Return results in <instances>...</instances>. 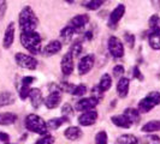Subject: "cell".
I'll use <instances>...</instances> for the list:
<instances>
[{"label": "cell", "instance_id": "cell-1", "mask_svg": "<svg viewBox=\"0 0 160 144\" xmlns=\"http://www.w3.org/2000/svg\"><path fill=\"white\" fill-rule=\"evenodd\" d=\"M18 25H19L21 32L36 31V28L39 25V19L30 6H25L19 12Z\"/></svg>", "mask_w": 160, "mask_h": 144}, {"label": "cell", "instance_id": "cell-2", "mask_svg": "<svg viewBox=\"0 0 160 144\" xmlns=\"http://www.w3.org/2000/svg\"><path fill=\"white\" fill-rule=\"evenodd\" d=\"M21 43L29 53L32 54H39L41 52V36L36 31L21 32L19 36Z\"/></svg>", "mask_w": 160, "mask_h": 144}, {"label": "cell", "instance_id": "cell-3", "mask_svg": "<svg viewBox=\"0 0 160 144\" xmlns=\"http://www.w3.org/2000/svg\"><path fill=\"white\" fill-rule=\"evenodd\" d=\"M24 125H25L27 130H29L30 132H34V133H38L40 136H45V135H47L48 132L46 121L42 119L40 115H38L35 113L27 115Z\"/></svg>", "mask_w": 160, "mask_h": 144}, {"label": "cell", "instance_id": "cell-4", "mask_svg": "<svg viewBox=\"0 0 160 144\" xmlns=\"http://www.w3.org/2000/svg\"><path fill=\"white\" fill-rule=\"evenodd\" d=\"M158 104H160V93L159 91H151L138 102L137 109L140 113L146 114V113L151 112Z\"/></svg>", "mask_w": 160, "mask_h": 144}, {"label": "cell", "instance_id": "cell-5", "mask_svg": "<svg viewBox=\"0 0 160 144\" xmlns=\"http://www.w3.org/2000/svg\"><path fill=\"white\" fill-rule=\"evenodd\" d=\"M15 61L16 64L25 70H36L38 67V60L32 55L25 54V53H16L15 55Z\"/></svg>", "mask_w": 160, "mask_h": 144}, {"label": "cell", "instance_id": "cell-6", "mask_svg": "<svg viewBox=\"0 0 160 144\" xmlns=\"http://www.w3.org/2000/svg\"><path fill=\"white\" fill-rule=\"evenodd\" d=\"M107 48H108L110 54L116 59L123 58V55H124V45L117 36H111L108 39Z\"/></svg>", "mask_w": 160, "mask_h": 144}, {"label": "cell", "instance_id": "cell-7", "mask_svg": "<svg viewBox=\"0 0 160 144\" xmlns=\"http://www.w3.org/2000/svg\"><path fill=\"white\" fill-rule=\"evenodd\" d=\"M124 15H125V5L118 4V5L116 6V8L111 12L110 17H108V22H107L108 28L116 29L118 23H119V21L124 17Z\"/></svg>", "mask_w": 160, "mask_h": 144}, {"label": "cell", "instance_id": "cell-8", "mask_svg": "<svg viewBox=\"0 0 160 144\" xmlns=\"http://www.w3.org/2000/svg\"><path fill=\"white\" fill-rule=\"evenodd\" d=\"M94 64H95V58H94L93 54L84 55L80 60V63H78V73H80L81 76L87 74L94 67Z\"/></svg>", "mask_w": 160, "mask_h": 144}, {"label": "cell", "instance_id": "cell-9", "mask_svg": "<svg viewBox=\"0 0 160 144\" xmlns=\"http://www.w3.org/2000/svg\"><path fill=\"white\" fill-rule=\"evenodd\" d=\"M96 119H98V112L95 109H90L81 113V115L78 117V124L81 126H92L95 124Z\"/></svg>", "mask_w": 160, "mask_h": 144}, {"label": "cell", "instance_id": "cell-10", "mask_svg": "<svg viewBox=\"0 0 160 144\" xmlns=\"http://www.w3.org/2000/svg\"><path fill=\"white\" fill-rule=\"evenodd\" d=\"M98 103L99 102L96 100H94L93 97L81 98L75 104V109L78 111V112H86V111H90V109H95Z\"/></svg>", "mask_w": 160, "mask_h": 144}, {"label": "cell", "instance_id": "cell-11", "mask_svg": "<svg viewBox=\"0 0 160 144\" xmlns=\"http://www.w3.org/2000/svg\"><path fill=\"white\" fill-rule=\"evenodd\" d=\"M15 31H16V26L13 22H10L5 29V34H4V39H2V47L5 49L12 46L13 41H15Z\"/></svg>", "mask_w": 160, "mask_h": 144}, {"label": "cell", "instance_id": "cell-12", "mask_svg": "<svg viewBox=\"0 0 160 144\" xmlns=\"http://www.w3.org/2000/svg\"><path fill=\"white\" fill-rule=\"evenodd\" d=\"M60 69H62V72H63V74H64L65 77L70 76L73 72V55L70 52L65 53V55L62 58Z\"/></svg>", "mask_w": 160, "mask_h": 144}, {"label": "cell", "instance_id": "cell-13", "mask_svg": "<svg viewBox=\"0 0 160 144\" xmlns=\"http://www.w3.org/2000/svg\"><path fill=\"white\" fill-rule=\"evenodd\" d=\"M89 22V16L88 15H86V13H83V15H77V16L72 17L71 19L69 21V24L68 25H70L72 26L76 32L77 31H81Z\"/></svg>", "mask_w": 160, "mask_h": 144}, {"label": "cell", "instance_id": "cell-14", "mask_svg": "<svg viewBox=\"0 0 160 144\" xmlns=\"http://www.w3.org/2000/svg\"><path fill=\"white\" fill-rule=\"evenodd\" d=\"M62 48H63V45H62L60 41L52 40V41H49L47 45L45 46L42 52H43V54L46 56H52V55L58 54V53L62 50Z\"/></svg>", "mask_w": 160, "mask_h": 144}, {"label": "cell", "instance_id": "cell-15", "mask_svg": "<svg viewBox=\"0 0 160 144\" xmlns=\"http://www.w3.org/2000/svg\"><path fill=\"white\" fill-rule=\"evenodd\" d=\"M62 102V93H49V95L43 100V103L48 109H54Z\"/></svg>", "mask_w": 160, "mask_h": 144}, {"label": "cell", "instance_id": "cell-16", "mask_svg": "<svg viewBox=\"0 0 160 144\" xmlns=\"http://www.w3.org/2000/svg\"><path fill=\"white\" fill-rule=\"evenodd\" d=\"M129 88H130V80L125 77H120L118 83H117V94L120 98L127 97L129 94Z\"/></svg>", "mask_w": 160, "mask_h": 144}, {"label": "cell", "instance_id": "cell-17", "mask_svg": "<svg viewBox=\"0 0 160 144\" xmlns=\"http://www.w3.org/2000/svg\"><path fill=\"white\" fill-rule=\"evenodd\" d=\"M29 98H30L32 106L35 109H38L41 104L43 103V96H42V93H41L40 89L32 88L30 90V94H29Z\"/></svg>", "mask_w": 160, "mask_h": 144}, {"label": "cell", "instance_id": "cell-18", "mask_svg": "<svg viewBox=\"0 0 160 144\" xmlns=\"http://www.w3.org/2000/svg\"><path fill=\"white\" fill-rule=\"evenodd\" d=\"M64 136L69 141H77L83 136V132L78 126H70V127L65 128Z\"/></svg>", "mask_w": 160, "mask_h": 144}, {"label": "cell", "instance_id": "cell-19", "mask_svg": "<svg viewBox=\"0 0 160 144\" xmlns=\"http://www.w3.org/2000/svg\"><path fill=\"white\" fill-rule=\"evenodd\" d=\"M16 102V96L11 91H2L0 93V108L8 107Z\"/></svg>", "mask_w": 160, "mask_h": 144}, {"label": "cell", "instance_id": "cell-20", "mask_svg": "<svg viewBox=\"0 0 160 144\" xmlns=\"http://www.w3.org/2000/svg\"><path fill=\"white\" fill-rule=\"evenodd\" d=\"M68 122H70V120L69 118H66V117H60V118H53V119H49L46 122L47 124V128L48 130H58V128L60 127V126H63L64 124H68Z\"/></svg>", "mask_w": 160, "mask_h": 144}, {"label": "cell", "instance_id": "cell-21", "mask_svg": "<svg viewBox=\"0 0 160 144\" xmlns=\"http://www.w3.org/2000/svg\"><path fill=\"white\" fill-rule=\"evenodd\" d=\"M112 124H114L116 126L122 128H130L132 126V124L128 120V118L124 115V114H119V115H114L111 118Z\"/></svg>", "mask_w": 160, "mask_h": 144}, {"label": "cell", "instance_id": "cell-22", "mask_svg": "<svg viewBox=\"0 0 160 144\" xmlns=\"http://www.w3.org/2000/svg\"><path fill=\"white\" fill-rule=\"evenodd\" d=\"M17 121V114L11 112L0 113V125L1 126H8Z\"/></svg>", "mask_w": 160, "mask_h": 144}, {"label": "cell", "instance_id": "cell-23", "mask_svg": "<svg viewBox=\"0 0 160 144\" xmlns=\"http://www.w3.org/2000/svg\"><path fill=\"white\" fill-rule=\"evenodd\" d=\"M141 131L144 133H154L160 131V120H152L146 122L141 128Z\"/></svg>", "mask_w": 160, "mask_h": 144}, {"label": "cell", "instance_id": "cell-24", "mask_svg": "<svg viewBox=\"0 0 160 144\" xmlns=\"http://www.w3.org/2000/svg\"><path fill=\"white\" fill-rule=\"evenodd\" d=\"M75 34H76V30L72 26H70V25H66V26H64L62 29V31H60V39L63 40V42L68 43V42H70L72 40V37H73Z\"/></svg>", "mask_w": 160, "mask_h": 144}, {"label": "cell", "instance_id": "cell-25", "mask_svg": "<svg viewBox=\"0 0 160 144\" xmlns=\"http://www.w3.org/2000/svg\"><path fill=\"white\" fill-rule=\"evenodd\" d=\"M123 114L128 118V120L131 122V124H137L140 121V114L141 113L138 112V109H135V108H127Z\"/></svg>", "mask_w": 160, "mask_h": 144}, {"label": "cell", "instance_id": "cell-26", "mask_svg": "<svg viewBox=\"0 0 160 144\" xmlns=\"http://www.w3.org/2000/svg\"><path fill=\"white\" fill-rule=\"evenodd\" d=\"M148 25H149V31L160 35V17L158 15H152L149 17Z\"/></svg>", "mask_w": 160, "mask_h": 144}, {"label": "cell", "instance_id": "cell-27", "mask_svg": "<svg viewBox=\"0 0 160 144\" xmlns=\"http://www.w3.org/2000/svg\"><path fill=\"white\" fill-rule=\"evenodd\" d=\"M100 89L102 90V91H107V90H110V88L112 87V78H111V76L108 74V73H104L102 76H101V78H100V82H99V84H98Z\"/></svg>", "mask_w": 160, "mask_h": 144}, {"label": "cell", "instance_id": "cell-28", "mask_svg": "<svg viewBox=\"0 0 160 144\" xmlns=\"http://www.w3.org/2000/svg\"><path fill=\"white\" fill-rule=\"evenodd\" d=\"M138 143V139L136 136L134 135H130V133H125V135H122L118 137L116 144H137Z\"/></svg>", "mask_w": 160, "mask_h": 144}, {"label": "cell", "instance_id": "cell-29", "mask_svg": "<svg viewBox=\"0 0 160 144\" xmlns=\"http://www.w3.org/2000/svg\"><path fill=\"white\" fill-rule=\"evenodd\" d=\"M148 42L149 46L154 50H160V35L155 34V32H151L148 34Z\"/></svg>", "mask_w": 160, "mask_h": 144}, {"label": "cell", "instance_id": "cell-30", "mask_svg": "<svg viewBox=\"0 0 160 144\" xmlns=\"http://www.w3.org/2000/svg\"><path fill=\"white\" fill-rule=\"evenodd\" d=\"M105 2H106V0H88L83 6H86L89 11H95L101 7Z\"/></svg>", "mask_w": 160, "mask_h": 144}, {"label": "cell", "instance_id": "cell-31", "mask_svg": "<svg viewBox=\"0 0 160 144\" xmlns=\"http://www.w3.org/2000/svg\"><path fill=\"white\" fill-rule=\"evenodd\" d=\"M82 49H83V46H82V42L81 40H76L75 42H72L71 47H70V53H71L73 56H78L82 53Z\"/></svg>", "mask_w": 160, "mask_h": 144}, {"label": "cell", "instance_id": "cell-32", "mask_svg": "<svg viewBox=\"0 0 160 144\" xmlns=\"http://www.w3.org/2000/svg\"><path fill=\"white\" fill-rule=\"evenodd\" d=\"M104 95H105V93L100 89L99 85H95V87L92 88V96H90V97H93L98 102H100V101L104 98Z\"/></svg>", "mask_w": 160, "mask_h": 144}, {"label": "cell", "instance_id": "cell-33", "mask_svg": "<svg viewBox=\"0 0 160 144\" xmlns=\"http://www.w3.org/2000/svg\"><path fill=\"white\" fill-rule=\"evenodd\" d=\"M30 85H24V84H21L19 87V90H18V94H19V97L21 100H27L29 97V94H30Z\"/></svg>", "mask_w": 160, "mask_h": 144}, {"label": "cell", "instance_id": "cell-34", "mask_svg": "<svg viewBox=\"0 0 160 144\" xmlns=\"http://www.w3.org/2000/svg\"><path fill=\"white\" fill-rule=\"evenodd\" d=\"M95 143L96 144H107L108 143V136H107L106 131H100V132L96 133Z\"/></svg>", "mask_w": 160, "mask_h": 144}, {"label": "cell", "instance_id": "cell-35", "mask_svg": "<svg viewBox=\"0 0 160 144\" xmlns=\"http://www.w3.org/2000/svg\"><path fill=\"white\" fill-rule=\"evenodd\" d=\"M86 93H87V87L84 84H78V85H76L73 88L71 94L75 96H84Z\"/></svg>", "mask_w": 160, "mask_h": 144}, {"label": "cell", "instance_id": "cell-36", "mask_svg": "<svg viewBox=\"0 0 160 144\" xmlns=\"http://www.w3.org/2000/svg\"><path fill=\"white\" fill-rule=\"evenodd\" d=\"M135 35L134 34H131V32H125L124 34V42L128 45L129 48H132L134 46H135Z\"/></svg>", "mask_w": 160, "mask_h": 144}, {"label": "cell", "instance_id": "cell-37", "mask_svg": "<svg viewBox=\"0 0 160 144\" xmlns=\"http://www.w3.org/2000/svg\"><path fill=\"white\" fill-rule=\"evenodd\" d=\"M54 137L51 136V135H45V136H42L40 139H38L35 144H54Z\"/></svg>", "mask_w": 160, "mask_h": 144}, {"label": "cell", "instance_id": "cell-38", "mask_svg": "<svg viewBox=\"0 0 160 144\" xmlns=\"http://www.w3.org/2000/svg\"><path fill=\"white\" fill-rule=\"evenodd\" d=\"M112 72H113V77L120 78V77H123V74H124V72H125V69H124L123 65H116V66L113 67Z\"/></svg>", "mask_w": 160, "mask_h": 144}, {"label": "cell", "instance_id": "cell-39", "mask_svg": "<svg viewBox=\"0 0 160 144\" xmlns=\"http://www.w3.org/2000/svg\"><path fill=\"white\" fill-rule=\"evenodd\" d=\"M131 76H132V78L141 80V82H142V80L144 79L143 74H142V72L140 71V67H138V66H134V67H132V72H131Z\"/></svg>", "mask_w": 160, "mask_h": 144}, {"label": "cell", "instance_id": "cell-40", "mask_svg": "<svg viewBox=\"0 0 160 144\" xmlns=\"http://www.w3.org/2000/svg\"><path fill=\"white\" fill-rule=\"evenodd\" d=\"M72 113H73V109H72L71 106L69 103H65L63 106V108H62V115L66 117V118H70L72 115Z\"/></svg>", "mask_w": 160, "mask_h": 144}, {"label": "cell", "instance_id": "cell-41", "mask_svg": "<svg viewBox=\"0 0 160 144\" xmlns=\"http://www.w3.org/2000/svg\"><path fill=\"white\" fill-rule=\"evenodd\" d=\"M6 10H8V2H6V0H0V19L5 16Z\"/></svg>", "mask_w": 160, "mask_h": 144}, {"label": "cell", "instance_id": "cell-42", "mask_svg": "<svg viewBox=\"0 0 160 144\" xmlns=\"http://www.w3.org/2000/svg\"><path fill=\"white\" fill-rule=\"evenodd\" d=\"M34 82H35V77H32V76H27V77H23V78H22L21 84H24V85H32Z\"/></svg>", "mask_w": 160, "mask_h": 144}, {"label": "cell", "instance_id": "cell-43", "mask_svg": "<svg viewBox=\"0 0 160 144\" xmlns=\"http://www.w3.org/2000/svg\"><path fill=\"white\" fill-rule=\"evenodd\" d=\"M0 142L4 144L10 142V136H8L6 132H1V131H0Z\"/></svg>", "mask_w": 160, "mask_h": 144}, {"label": "cell", "instance_id": "cell-44", "mask_svg": "<svg viewBox=\"0 0 160 144\" xmlns=\"http://www.w3.org/2000/svg\"><path fill=\"white\" fill-rule=\"evenodd\" d=\"M83 39L86 41H90L92 39H93V34H92V31L89 30V31H86L83 32Z\"/></svg>", "mask_w": 160, "mask_h": 144}, {"label": "cell", "instance_id": "cell-45", "mask_svg": "<svg viewBox=\"0 0 160 144\" xmlns=\"http://www.w3.org/2000/svg\"><path fill=\"white\" fill-rule=\"evenodd\" d=\"M151 2H152V6L155 10H160V0H151Z\"/></svg>", "mask_w": 160, "mask_h": 144}, {"label": "cell", "instance_id": "cell-46", "mask_svg": "<svg viewBox=\"0 0 160 144\" xmlns=\"http://www.w3.org/2000/svg\"><path fill=\"white\" fill-rule=\"evenodd\" d=\"M65 1H66L68 4H73V2L76 1V0H65Z\"/></svg>", "mask_w": 160, "mask_h": 144}]
</instances>
